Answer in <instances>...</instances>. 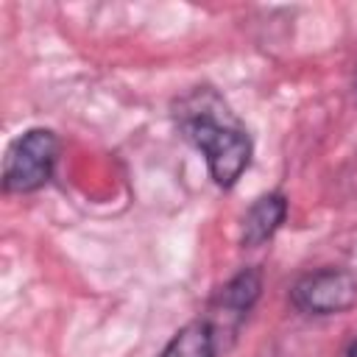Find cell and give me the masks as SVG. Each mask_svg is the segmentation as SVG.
<instances>
[{"label": "cell", "mask_w": 357, "mask_h": 357, "mask_svg": "<svg viewBox=\"0 0 357 357\" xmlns=\"http://www.w3.org/2000/svg\"><path fill=\"white\" fill-rule=\"evenodd\" d=\"M354 89H357V84H354Z\"/></svg>", "instance_id": "8"}, {"label": "cell", "mask_w": 357, "mask_h": 357, "mask_svg": "<svg viewBox=\"0 0 357 357\" xmlns=\"http://www.w3.org/2000/svg\"><path fill=\"white\" fill-rule=\"evenodd\" d=\"M223 346L212 329V324L201 315L187 321L184 326H178L170 340L165 343V349L159 351V357H220Z\"/></svg>", "instance_id": "6"}, {"label": "cell", "mask_w": 357, "mask_h": 357, "mask_svg": "<svg viewBox=\"0 0 357 357\" xmlns=\"http://www.w3.org/2000/svg\"><path fill=\"white\" fill-rule=\"evenodd\" d=\"M262 284H265L262 271L257 265H245L237 273H231L220 287L212 290L204 318L212 324L223 351L231 346V340L243 329L245 318L257 307V301L262 296Z\"/></svg>", "instance_id": "4"}, {"label": "cell", "mask_w": 357, "mask_h": 357, "mask_svg": "<svg viewBox=\"0 0 357 357\" xmlns=\"http://www.w3.org/2000/svg\"><path fill=\"white\" fill-rule=\"evenodd\" d=\"M346 357H357V337L349 343V349H346Z\"/></svg>", "instance_id": "7"}, {"label": "cell", "mask_w": 357, "mask_h": 357, "mask_svg": "<svg viewBox=\"0 0 357 357\" xmlns=\"http://www.w3.org/2000/svg\"><path fill=\"white\" fill-rule=\"evenodd\" d=\"M287 212H290V201L282 190H271V192L257 195L240 220V245L243 248H259V245L271 243L276 237V231L284 226Z\"/></svg>", "instance_id": "5"}, {"label": "cell", "mask_w": 357, "mask_h": 357, "mask_svg": "<svg viewBox=\"0 0 357 357\" xmlns=\"http://www.w3.org/2000/svg\"><path fill=\"white\" fill-rule=\"evenodd\" d=\"M173 120L178 134L204 156L215 187L231 190L251 167V131L212 84H198L178 95L173 100Z\"/></svg>", "instance_id": "1"}, {"label": "cell", "mask_w": 357, "mask_h": 357, "mask_svg": "<svg viewBox=\"0 0 357 357\" xmlns=\"http://www.w3.org/2000/svg\"><path fill=\"white\" fill-rule=\"evenodd\" d=\"M61 153V139L53 128L31 126L20 131L3 156V192L6 195H31L50 184Z\"/></svg>", "instance_id": "2"}, {"label": "cell", "mask_w": 357, "mask_h": 357, "mask_svg": "<svg viewBox=\"0 0 357 357\" xmlns=\"http://www.w3.org/2000/svg\"><path fill=\"white\" fill-rule=\"evenodd\" d=\"M290 307L301 315H343L357 304V276L340 265H324L301 273L290 284Z\"/></svg>", "instance_id": "3"}]
</instances>
